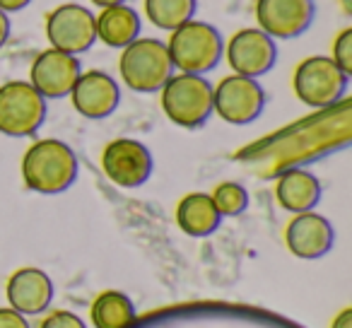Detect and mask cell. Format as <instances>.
I'll return each mask as SVG.
<instances>
[{"mask_svg": "<svg viewBox=\"0 0 352 328\" xmlns=\"http://www.w3.org/2000/svg\"><path fill=\"white\" fill-rule=\"evenodd\" d=\"M22 182L39 196H58L78 182V155L58 138L34 140L22 155Z\"/></svg>", "mask_w": 352, "mask_h": 328, "instance_id": "6da1fadb", "label": "cell"}, {"mask_svg": "<svg viewBox=\"0 0 352 328\" xmlns=\"http://www.w3.org/2000/svg\"><path fill=\"white\" fill-rule=\"evenodd\" d=\"M164 44L176 73L208 75L220 65L222 56H225L222 32L210 22L198 20V17L169 32V39Z\"/></svg>", "mask_w": 352, "mask_h": 328, "instance_id": "7a4b0ae2", "label": "cell"}, {"mask_svg": "<svg viewBox=\"0 0 352 328\" xmlns=\"http://www.w3.org/2000/svg\"><path fill=\"white\" fill-rule=\"evenodd\" d=\"M118 73H121V83L131 92L155 94L164 87V83L176 70L164 41L155 36H138L133 44L121 49Z\"/></svg>", "mask_w": 352, "mask_h": 328, "instance_id": "3957f363", "label": "cell"}, {"mask_svg": "<svg viewBox=\"0 0 352 328\" xmlns=\"http://www.w3.org/2000/svg\"><path fill=\"white\" fill-rule=\"evenodd\" d=\"M160 102L174 126L196 131L212 116V83L206 75L174 73L160 89Z\"/></svg>", "mask_w": 352, "mask_h": 328, "instance_id": "277c9868", "label": "cell"}, {"mask_svg": "<svg viewBox=\"0 0 352 328\" xmlns=\"http://www.w3.org/2000/svg\"><path fill=\"white\" fill-rule=\"evenodd\" d=\"M350 87V75H345L331 56H307L299 61L292 75V89L302 104L311 109L336 107Z\"/></svg>", "mask_w": 352, "mask_h": 328, "instance_id": "5b68a950", "label": "cell"}, {"mask_svg": "<svg viewBox=\"0 0 352 328\" xmlns=\"http://www.w3.org/2000/svg\"><path fill=\"white\" fill-rule=\"evenodd\" d=\"M46 99L27 80H8L0 85V133L8 138L36 135L46 121Z\"/></svg>", "mask_w": 352, "mask_h": 328, "instance_id": "8992f818", "label": "cell"}, {"mask_svg": "<svg viewBox=\"0 0 352 328\" xmlns=\"http://www.w3.org/2000/svg\"><path fill=\"white\" fill-rule=\"evenodd\" d=\"M44 32L51 49L78 56V58L97 44L94 12L82 3H60L54 10H49Z\"/></svg>", "mask_w": 352, "mask_h": 328, "instance_id": "52a82bcc", "label": "cell"}, {"mask_svg": "<svg viewBox=\"0 0 352 328\" xmlns=\"http://www.w3.org/2000/svg\"><path fill=\"white\" fill-rule=\"evenodd\" d=\"M265 89L258 80L244 75H225L212 85V113L230 126H249L263 113Z\"/></svg>", "mask_w": 352, "mask_h": 328, "instance_id": "ba28073f", "label": "cell"}, {"mask_svg": "<svg viewBox=\"0 0 352 328\" xmlns=\"http://www.w3.org/2000/svg\"><path fill=\"white\" fill-rule=\"evenodd\" d=\"M222 58L227 61L234 75L258 80L268 75L278 63V41L258 27H244L225 41Z\"/></svg>", "mask_w": 352, "mask_h": 328, "instance_id": "9c48e42d", "label": "cell"}, {"mask_svg": "<svg viewBox=\"0 0 352 328\" xmlns=\"http://www.w3.org/2000/svg\"><path fill=\"white\" fill-rule=\"evenodd\" d=\"M102 169L118 188H140L155 169V160L145 142L135 138H116L102 152Z\"/></svg>", "mask_w": 352, "mask_h": 328, "instance_id": "30bf717a", "label": "cell"}, {"mask_svg": "<svg viewBox=\"0 0 352 328\" xmlns=\"http://www.w3.org/2000/svg\"><path fill=\"white\" fill-rule=\"evenodd\" d=\"M256 27L275 41L307 34L316 20V0H256Z\"/></svg>", "mask_w": 352, "mask_h": 328, "instance_id": "8fae6325", "label": "cell"}, {"mask_svg": "<svg viewBox=\"0 0 352 328\" xmlns=\"http://www.w3.org/2000/svg\"><path fill=\"white\" fill-rule=\"evenodd\" d=\"M80 73H82V63H80L78 56L63 54V51L49 46L32 61L27 83L49 102V99L68 97Z\"/></svg>", "mask_w": 352, "mask_h": 328, "instance_id": "7c38bea8", "label": "cell"}, {"mask_svg": "<svg viewBox=\"0 0 352 328\" xmlns=\"http://www.w3.org/2000/svg\"><path fill=\"white\" fill-rule=\"evenodd\" d=\"M68 97L73 102V109L82 118L102 121L118 109L121 87H118L116 78H111L104 70H82Z\"/></svg>", "mask_w": 352, "mask_h": 328, "instance_id": "4fadbf2b", "label": "cell"}, {"mask_svg": "<svg viewBox=\"0 0 352 328\" xmlns=\"http://www.w3.org/2000/svg\"><path fill=\"white\" fill-rule=\"evenodd\" d=\"M336 244V230L331 220L316 210L299 212L285 227V246L292 256L304 261L323 259Z\"/></svg>", "mask_w": 352, "mask_h": 328, "instance_id": "5bb4252c", "label": "cell"}, {"mask_svg": "<svg viewBox=\"0 0 352 328\" xmlns=\"http://www.w3.org/2000/svg\"><path fill=\"white\" fill-rule=\"evenodd\" d=\"M6 297L10 309L20 311L22 316H34V314L49 309L51 299H54V280L41 268L25 265L8 278Z\"/></svg>", "mask_w": 352, "mask_h": 328, "instance_id": "9a60e30c", "label": "cell"}, {"mask_svg": "<svg viewBox=\"0 0 352 328\" xmlns=\"http://www.w3.org/2000/svg\"><path fill=\"white\" fill-rule=\"evenodd\" d=\"M321 182L314 172L302 167L285 169L275 182V201L280 203V208L292 215L299 212H309L318 206L321 201Z\"/></svg>", "mask_w": 352, "mask_h": 328, "instance_id": "2e32d148", "label": "cell"}, {"mask_svg": "<svg viewBox=\"0 0 352 328\" xmlns=\"http://www.w3.org/2000/svg\"><path fill=\"white\" fill-rule=\"evenodd\" d=\"M94 30H97V41L109 49L121 51L138 36H142V17L131 3L102 8L94 15Z\"/></svg>", "mask_w": 352, "mask_h": 328, "instance_id": "e0dca14e", "label": "cell"}, {"mask_svg": "<svg viewBox=\"0 0 352 328\" xmlns=\"http://www.w3.org/2000/svg\"><path fill=\"white\" fill-rule=\"evenodd\" d=\"M176 225L184 234L203 239V237L215 234L217 227L222 225V215L217 212L210 193L193 191L186 193L176 206Z\"/></svg>", "mask_w": 352, "mask_h": 328, "instance_id": "ac0fdd59", "label": "cell"}, {"mask_svg": "<svg viewBox=\"0 0 352 328\" xmlns=\"http://www.w3.org/2000/svg\"><path fill=\"white\" fill-rule=\"evenodd\" d=\"M135 304L118 289H107L92 302L89 318L94 328H131L135 323Z\"/></svg>", "mask_w": 352, "mask_h": 328, "instance_id": "d6986e66", "label": "cell"}, {"mask_svg": "<svg viewBox=\"0 0 352 328\" xmlns=\"http://www.w3.org/2000/svg\"><path fill=\"white\" fill-rule=\"evenodd\" d=\"M198 0H142V12L152 27L162 32H174L184 22L193 20Z\"/></svg>", "mask_w": 352, "mask_h": 328, "instance_id": "ffe728a7", "label": "cell"}, {"mask_svg": "<svg viewBox=\"0 0 352 328\" xmlns=\"http://www.w3.org/2000/svg\"><path fill=\"white\" fill-rule=\"evenodd\" d=\"M217 212L225 217H239L249 208V191L239 182H222L210 191Z\"/></svg>", "mask_w": 352, "mask_h": 328, "instance_id": "44dd1931", "label": "cell"}, {"mask_svg": "<svg viewBox=\"0 0 352 328\" xmlns=\"http://www.w3.org/2000/svg\"><path fill=\"white\" fill-rule=\"evenodd\" d=\"M331 58L345 75L352 78V27H342L331 46Z\"/></svg>", "mask_w": 352, "mask_h": 328, "instance_id": "7402d4cb", "label": "cell"}, {"mask_svg": "<svg viewBox=\"0 0 352 328\" xmlns=\"http://www.w3.org/2000/svg\"><path fill=\"white\" fill-rule=\"evenodd\" d=\"M39 328H87V326H85V321L78 314L63 311V309H60V311L49 314V316L39 323Z\"/></svg>", "mask_w": 352, "mask_h": 328, "instance_id": "603a6c76", "label": "cell"}, {"mask_svg": "<svg viewBox=\"0 0 352 328\" xmlns=\"http://www.w3.org/2000/svg\"><path fill=\"white\" fill-rule=\"evenodd\" d=\"M0 328H32L27 316L10 307H0Z\"/></svg>", "mask_w": 352, "mask_h": 328, "instance_id": "cb8c5ba5", "label": "cell"}, {"mask_svg": "<svg viewBox=\"0 0 352 328\" xmlns=\"http://www.w3.org/2000/svg\"><path fill=\"white\" fill-rule=\"evenodd\" d=\"M32 6V0H0V10L8 12V15H15V12L25 10Z\"/></svg>", "mask_w": 352, "mask_h": 328, "instance_id": "d4e9b609", "label": "cell"}, {"mask_svg": "<svg viewBox=\"0 0 352 328\" xmlns=\"http://www.w3.org/2000/svg\"><path fill=\"white\" fill-rule=\"evenodd\" d=\"M10 32H12V22H10V15L8 12L0 10V49L8 44L10 39Z\"/></svg>", "mask_w": 352, "mask_h": 328, "instance_id": "484cf974", "label": "cell"}, {"mask_svg": "<svg viewBox=\"0 0 352 328\" xmlns=\"http://www.w3.org/2000/svg\"><path fill=\"white\" fill-rule=\"evenodd\" d=\"M331 328H352V309L345 307L336 318H333Z\"/></svg>", "mask_w": 352, "mask_h": 328, "instance_id": "4316f807", "label": "cell"}, {"mask_svg": "<svg viewBox=\"0 0 352 328\" xmlns=\"http://www.w3.org/2000/svg\"><path fill=\"white\" fill-rule=\"evenodd\" d=\"M92 6H97L99 10L102 8H111V6H123V3H131V0H89Z\"/></svg>", "mask_w": 352, "mask_h": 328, "instance_id": "83f0119b", "label": "cell"}]
</instances>
